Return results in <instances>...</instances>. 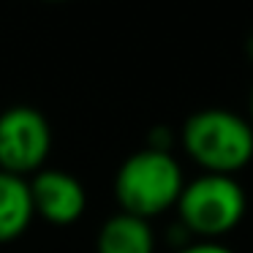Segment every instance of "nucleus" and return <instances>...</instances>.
I'll return each instance as SVG.
<instances>
[{
	"label": "nucleus",
	"mask_w": 253,
	"mask_h": 253,
	"mask_svg": "<svg viewBox=\"0 0 253 253\" xmlns=\"http://www.w3.org/2000/svg\"><path fill=\"white\" fill-rule=\"evenodd\" d=\"M182 155L199 174L237 177L253 164V126L229 106H202L177 128Z\"/></svg>",
	"instance_id": "1"
},
{
	"label": "nucleus",
	"mask_w": 253,
	"mask_h": 253,
	"mask_svg": "<svg viewBox=\"0 0 253 253\" xmlns=\"http://www.w3.org/2000/svg\"><path fill=\"white\" fill-rule=\"evenodd\" d=\"M185 182L188 177L180 155L142 144L117 164L112 177V196L120 212L155 223L158 218L174 212Z\"/></svg>",
	"instance_id": "2"
},
{
	"label": "nucleus",
	"mask_w": 253,
	"mask_h": 253,
	"mask_svg": "<svg viewBox=\"0 0 253 253\" xmlns=\"http://www.w3.org/2000/svg\"><path fill=\"white\" fill-rule=\"evenodd\" d=\"M248 218V191L240 177L196 174L185 182L174 220L199 242H223Z\"/></svg>",
	"instance_id": "3"
},
{
	"label": "nucleus",
	"mask_w": 253,
	"mask_h": 253,
	"mask_svg": "<svg viewBox=\"0 0 253 253\" xmlns=\"http://www.w3.org/2000/svg\"><path fill=\"white\" fill-rule=\"evenodd\" d=\"M55 131L44 109L33 104H11L0 109V171L30 177L49 166Z\"/></svg>",
	"instance_id": "4"
},
{
	"label": "nucleus",
	"mask_w": 253,
	"mask_h": 253,
	"mask_svg": "<svg viewBox=\"0 0 253 253\" xmlns=\"http://www.w3.org/2000/svg\"><path fill=\"white\" fill-rule=\"evenodd\" d=\"M28 182L36 218L52 229H71L87 215L90 193L74 171L60 166H44Z\"/></svg>",
	"instance_id": "5"
},
{
	"label": "nucleus",
	"mask_w": 253,
	"mask_h": 253,
	"mask_svg": "<svg viewBox=\"0 0 253 253\" xmlns=\"http://www.w3.org/2000/svg\"><path fill=\"white\" fill-rule=\"evenodd\" d=\"M161 234L155 223L115 210L95 231V253H158Z\"/></svg>",
	"instance_id": "6"
},
{
	"label": "nucleus",
	"mask_w": 253,
	"mask_h": 253,
	"mask_svg": "<svg viewBox=\"0 0 253 253\" xmlns=\"http://www.w3.org/2000/svg\"><path fill=\"white\" fill-rule=\"evenodd\" d=\"M33 220L30 182L25 177L0 171V248L19 242L30 231Z\"/></svg>",
	"instance_id": "7"
},
{
	"label": "nucleus",
	"mask_w": 253,
	"mask_h": 253,
	"mask_svg": "<svg viewBox=\"0 0 253 253\" xmlns=\"http://www.w3.org/2000/svg\"><path fill=\"white\" fill-rule=\"evenodd\" d=\"M171 253H237L231 245L226 242H191V245L180 248V251H171Z\"/></svg>",
	"instance_id": "8"
},
{
	"label": "nucleus",
	"mask_w": 253,
	"mask_h": 253,
	"mask_svg": "<svg viewBox=\"0 0 253 253\" xmlns=\"http://www.w3.org/2000/svg\"><path fill=\"white\" fill-rule=\"evenodd\" d=\"M248 120H251V126H253V79H251V87H248Z\"/></svg>",
	"instance_id": "9"
}]
</instances>
